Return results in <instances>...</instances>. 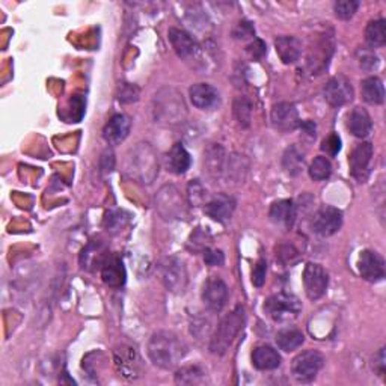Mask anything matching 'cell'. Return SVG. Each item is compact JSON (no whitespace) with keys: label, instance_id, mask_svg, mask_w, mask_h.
Returning <instances> with one entry per match:
<instances>
[{"label":"cell","instance_id":"cell-1","mask_svg":"<svg viewBox=\"0 0 386 386\" xmlns=\"http://www.w3.org/2000/svg\"><path fill=\"white\" fill-rule=\"evenodd\" d=\"M187 353V345L171 331H158L148 341V356L158 368L172 370Z\"/></svg>","mask_w":386,"mask_h":386},{"label":"cell","instance_id":"cell-2","mask_svg":"<svg viewBox=\"0 0 386 386\" xmlns=\"http://www.w3.org/2000/svg\"><path fill=\"white\" fill-rule=\"evenodd\" d=\"M246 312L242 305H237L235 308L226 314L223 319L217 323L216 329L210 338V352L217 356H223L230 350L237 336L244 328Z\"/></svg>","mask_w":386,"mask_h":386},{"label":"cell","instance_id":"cell-3","mask_svg":"<svg viewBox=\"0 0 386 386\" xmlns=\"http://www.w3.org/2000/svg\"><path fill=\"white\" fill-rule=\"evenodd\" d=\"M125 171L142 184H151L158 174V162L153 148L148 144H139L130 150L125 160Z\"/></svg>","mask_w":386,"mask_h":386},{"label":"cell","instance_id":"cell-4","mask_svg":"<svg viewBox=\"0 0 386 386\" xmlns=\"http://www.w3.org/2000/svg\"><path fill=\"white\" fill-rule=\"evenodd\" d=\"M154 116L156 123H165L167 125L183 123L186 116L183 95L178 94L172 88L162 89L154 98Z\"/></svg>","mask_w":386,"mask_h":386},{"label":"cell","instance_id":"cell-5","mask_svg":"<svg viewBox=\"0 0 386 386\" xmlns=\"http://www.w3.org/2000/svg\"><path fill=\"white\" fill-rule=\"evenodd\" d=\"M264 311L276 323H287L298 319L302 311V303L290 293H276L267 298L264 303Z\"/></svg>","mask_w":386,"mask_h":386},{"label":"cell","instance_id":"cell-6","mask_svg":"<svg viewBox=\"0 0 386 386\" xmlns=\"http://www.w3.org/2000/svg\"><path fill=\"white\" fill-rule=\"evenodd\" d=\"M324 358L317 350H305L299 353L291 362L293 378L301 383L312 382L323 367Z\"/></svg>","mask_w":386,"mask_h":386},{"label":"cell","instance_id":"cell-7","mask_svg":"<svg viewBox=\"0 0 386 386\" xmlns=\"http://www.w3.org/2000/svg\"><path fill=\"white\" fill-rule=\"evenodd\" d=\"M156 207L165 219H181L187 216V207L181 193L174 186H165L156 198Z\"/></svg>","mask_w":386,"mask_h":386},{"label":"cell","instance_id":"cell-8","mask_svg":"<svg viewBox=\"0 0 386 386\" xmlns=\"http://www.w3.org/2000/svg\"><path fill=\"white\" fill-rule=\"evenodd\" d=\"M160 276H162V282L170 291L177 293V294H183L186 291L187 282H189V276H187L186 266L181 260L174 259H166L160 264Z\"/></svg>","mask_w":386,"mask_h":386},{"label":"cell","instance_id":"cell-9","mask_svg":"<svg viewBox=\"0 0 386 386\" xmlns=\"http://www.w3.org/2000/svg\"><path fill=\"white\" fill-rule=\"evenodd\" d=\"M329 285V273L317 263H308L303 270V287L310 301L323 298Z\"/></svg>","mask_w":386,"mask_h":386},{"label":"cell","instance_id":"cell-10","mask_svg":"<svg viewBox=\"0 0 386 386\" xmlns=\"http://www.w3.org/2000/svg\"><path fill=\"white\" fill-rule=\"evenodd\" d=\"M343 226V213L335 207L326 205L317 212L311 221V228L322 237H331Z\"/></svg>","mask_w":386,"mask_h":386},{"label":"cell","instance_id":"cell-11","mask_svg":"<svg viewBox=\"0 0 386 386\" xmlns=\"http://www.w3.org/2000/svg\"><path fill=\"white\" fill-rule=\"evenodd\" d=\"M353 86L344 76H335L324 86V100L333 107L349 104L353 100Z\"/></svg>","mask_w":386,"mask_h":386},{"label":"cell","instance_id":"cell-12","mask_svg":"<svg viewBox=\"0 0 386 386\" xmlns=\"http://www.w3.org/2000/svg\"><path fill=\"white\" fill-rule=\"evenodd\" d=\"M272 125L280 132H293L301 125L299 112L293 103L282 102L275 104L270 113Z\"/></svg>","mask_w":386,"mask_h":386},{"label":"cell","instance_id":"cell-13","mask_svg":"<svg viewBox=\"0 0 386 386\" xmlns=\"http://www.w3.org/2000/svg\"><path fill=\"white\" fill-rule=\"evenodd\" d=\"M358 269L362 278L368 282H379L385 278V260L380 254L371 249L361 252Z\"/></svg>","mask_w":386,"mask_h":386},{"label":"cell","instance_id":"cell-14","mask_svg":"<svg viewBox=\"0 0 386 386\" xmlns=\"http://www.w3.org/2000/svg\"><path fill=\"white\" fill-rule=\"evenodd\" d=\"M202 301L210 311H222L226 301H228V287L219 278H210L204 284Z\"/></svg>","mask_w":386,"mask_h":386},{"label":"cell","instance_id":"cell-15","mask_svg":"<svg viewBox=\"0 0 386 386\" xmlns=\"http://www.w3.org/2000/svg\"><path fill=\"white\" fill-rule=\"evenodd\" d=\"M373 145L370 142H362L354 148L353 153L350 154L349 165H350V172L356 178V180L364 181L368 175V167L373 160Z\"/></svg>","mask_w":386,"mask_h":386},{"label":"cell","instance_id":"cell-16","mask_svg":"<svg viewBox=\"0 0 386 386\" xmlns=\"http://www.w3.org/2000/svg\"><path fill=\"white\" fill-rule=\"evenodd\" d=\"M235 210V200L230 195L219 193L213 196L210 201H207L204 205V213L210 216L216 222H226L231 219V216Z\"/></svg>","mask_w":386,"mask_h":386},{"label":"cell","instance_id":"cell-17","mask_svg":"<svg viewBox=\"0 0 386 386\" xmlns=\"http://www.w3.org/2000/svg\"><path fill=\"white\" fill-rule=\"evenodd\" d=\"M191 102L201 111H213L221 104V95L217 89L209 83H196L189 89Z\"/></svg>","mask_w":386,"mask_h":386},{"label":"cell","instance_id":"cell-18","mask_svg":"<svg viewBox=\"0 0 386 386\" xmlns=\"http://www.w3.org/2000/svg\"><path fill=\"white\" fill-rule=\"evenodd\" d=\"M226 153L219 144H212L204 153V171L213 180H219L223 177L226 166Z\"/></svg>","mask_w":386,"mask_h":386},{"label":"cell","instance_id":"cell-19","mask_svg":"<svg viewBox=\"0 0 386 386\" xmlns=\"http://www.w3.org/2000/svg\"><path fill=\"white\" fill-rule=\"evenodd\" d=\"M130 127L132 123L128 120V116L123 113L113 115L103 128L104 141L111 145H120L127 139L128 133H130Z\"/></svg>","mask_w":386,"mask_h":386},{"label":"cell","instance_id":"cell-20","mask_svg":"<svg viewBox=\"0 0 386 386\" xmlns=\"http://www.w3.org/2000/svg\"><path fill=\"white\" fill-rule=\"evenodd\" d=\"M102 280L112 289H121L125 284V269L116 255H107L102 263Z\"/></svg>","mask_w":386,"mask_h":386},{"label":"cell","instance_id":"cell-21","mask_svg":"<svg viewBox=\"0 0 386 386\" xmlns=\"http://www.w3.org/2000/svg\"><path fill=\"white\" fill-rule=\"evenodd\" d=\"M167 38H170L171 46L175 50L177 56L181 59H189L193 57L198 53V44L192 38L191 34H187L183 29L171 27L170 32H167Z\"/></svg>","mask_w":386,"mask_h":386},{"label":"cell","instance_id":"cell-22","mask_svg":"<svg viewBox=\"0 0 386 386\" xmlns=\"http://www.w3.org/2000/svg\"><path fill=\"white\" fill-rule=\"evenodd\" d=\"M275 48L278 53L282 64L291 65L296 64L301 59L302 55V43L299 38L291 35H282L275 39Z\"/></svg>","mask_w":386,"mask_h":386},{"label":"cell","instance_id":"cell-23","mask_svg":"<svg viewBox=\"0 0 386 386\" xmlns=\"http://www.w3.org/2000/svg\"><path fill=\"white\" fill-rule=\"evenodd\" d=\"M252 364L256 370L269 371L281 365V354L269 344L256 345L252 352Z\"/></svg>","mask_w":386,"mask_h":386},{"label":"cell","instance_id":"cell-24","mask_svg":"<svg viewBox=\"0 0 386 386\" xmlns=\"http://www.w3.org/2000/svg\"><path fill=\"white\" fill-rule=\"evenodd\" d=\"M347 128L356 137H367L373 130V120L370 113L362 107H354L347 118Z\"/></svg>","mask_w":386,"mask_h":386},{"label":"cell","instance_id":"cell-25","mask_svg":"<svg viewBox=\"0 0 386 386\" xmlns=\"http://www.w3.org/2000/svg\"><path fill=\"white\" fill-rule=\"evenodd\" d=\"M269 217L273 223L291 226L298 217V205H294L291 200H281L272 204Z\"/></svg>","mask_w":386,"mask_h":386},{"label":"cell","instance_id":"cell-26","mask_svg":"<svg viewBox=\"0 0 386 386\" xmlns=\"http://www.w3.org/2000/svg\"><path fill=\"white\" fill-rule=\"evenodd\" d=\"M191 165H192L191 154L187 153V150L181 144H175L171 148V151L166 156L167 171L175 174V175L186 174L187 170L191 167Z\"/></svg>","mask_w":386,"mask_h":386},{"label":"cell","instance_id":"cell-27","mask_svg":"<svg viewBox=\"0 0 386 386\" xmlns=\"http://www.w3.org/2000/svg\"><path fill=\"white\" fill-rule=\"evenodd\" d=\"M247 170H249V162L244 156L240 154H231L226 158V166H225V172L223 177L226 180L240 184L244 181Z\"/></svg>","mask_w":386,"mask_h":386},{"label":"cell","instance_id":"cell-28","mask_svg":"<svg viewBox=\"0 0 386 386\" xmlns=\"http://www.w3.org/2000/svg\"><path fill=\"white\" fill-rule=\"evenodd\" d=\"M361 94L365 103L379 106L385 102V86L379 77L365 78L361 85Z\"/></svg>","mask_w":386,"mask_h":386},{"label":"cell","instance_id":"cell-29","mask_svg":"<svg viewBox=\"0 0 386 386\" xmlns=\"http://www.w3.org/2000/svg\"><path fill=\"white\" fill-rule=\"evenodd\" d=\"M303 341H305V335L301 331L293 328L282 329L278 332V335H276V344H278V347L281 350L287 353L298 350L303 344Z\"/></svg>","mask_w":386,"mask_h":386},{"label":"cell","instance_id":"cell-30","mask_svg":"<svg viewBox=\"0 0 386 386\" xmlns=\"http://www.w3.org/2000/svg\"><path fill=\"white\" fill-rule=\"evenodd\" d=\"M365 41L373 48H379L386 44V22L383 18L373 20L365 29Z\"/></svg>","mask_w":386,"mask_h":386},{"label":"cell","instance_id":"cell-31","mask_svg":"<svg viewBox=\"0 0 386 386\" xmlns=\"http://www.w3.org/2000/svg\"><path fill=\"white\" fill-rule=\"evenodd\" d=\"M233 112L240 127L247 128L252 121V102L247 97H237L233 104Z\"/></svg>","mask_w":386,"mask_h":386},{"label":"cell","instance_id":"cell-32","mask_svg":"<svg viewBox=\"0 0 386 386\" xmlns=\"http://www.w3.org/2000/svg\"><path fill=\"white\" fill-rule=\"evenodd\" d=\"M205 382V373L196 367V365H189L183 367L175 374V383L178 385H201Z\"/></svg>","mask_w":386,"mask_h":386},{"label":"cell","instance_id":"cell-33","mask_svg":"<svg viewBox=\"0 0 386 386\" xmlns=\"http://www.w3.org/2000/svg\"><path fill=\"white\" fill-rule=\"evenodd\" d=\"M212 242L213 239L209 231H205L204 228H196L192 233L189 242H187V249L193 254H200V252L204 254L207 249H210Z\"/></svg>","mask_w":386,"mask_h":386},{"label":"cell","instance_id":"cell-34","mask_svg":"<svg viewBox=\"0 0 386 386\" xmlns=\"http://www.w3.org/2000/svg\"><path fill=\"white\" fill-rule=\"evenodd\" d=\"M308 171H310V177L314 181H323V180H328V178L331 177L332 165H331L328 157L319 156L314 158Z\"/></svg>","mask_w":386,"mask_h":386},{"label":"cell","instance_id":"cell-35","mask_svg":"<svg viewBox=\"0 0 386 386\" xmlns=\"http://www.w3.org/2000/svg\"><path fill=\"white\" fill-rule=\"evenodd\" d=\"M282 166H284L285 172L290 174V175H298L302 171L303 156L299 153L298 148L291 146V148H289V150H287L284 153Z\"/></svg>","mask_w":386,"mask_h":386},{"label":"cell","instance_id":"cell-36","mask_svg":"<svg viewBox=\"0 0 386 386\" xmlns=\"http://www.w3.org/2000/svg\"><path fill=\"white\" fill-rule=\"evenodd\" d=\"M187 195H189V201L193 207H200L207 204V198H209V193H207L205 187L198 181L193 180L187 186Z\"/></svg>","mask_w":386,"mask_h":386},{"label":"cell","instance_id":"cell-37","mask_svg":"<svg viewBox=\"0 0 386 386\" xmlns=\"http://www.w3.org/2000/svg\"><path fill=\"white\" fill-rule=\"evenodd\" d=\"M359 8L358 0H338L333 4L335 15L341 20H350Z\"/></svg>","mask_w":386,"mask_h":386},{"label":"cell","instance_id":"cell-38","mask_svg":"<svg viewBox=\"0 0 386 386\" xmlns=\"http://www.w3.org/2000/svg\"><path fill=\"white\" fill-rule=\"evenodd\" d=\"M127 219H128V217H124L123 212L111 210L109 213H106L104 226L107 228V231L116 233V231H120L123 226L127 223Z\"/></svg>","mask_w":386,"mask_h":386},{"label":"cell","instance_id":"cell-39","mask_svg":"<svg viewBox=\"0 0 386 386\" xmlns=\"http://www.w3.org/2000/svg\"><path fill=\"white\" fill-rule=\"evenodd\" d=\"M141 89L132 83H121L118 88V100L121 103H135L139 100Z\"/></svg>","mask_w":386,"mask_h":386},{"label":"cell","instance_id":"cell-40","mask_svg":"<svg viewBox=\"0 0 386 386\" xmlns=\"http://www.w3.org/2000/svg\"><path fill=\"white\" fill-rule=\"evenodd\" d=\"M322 151H324L328 156L331 157H335L336 154H338L341 151V139L338 135H329L326 139L322 142Z\"/></svg>","mask_w":386,"mask_h":386},{"label":"cell","instance_id":"cell-41","mask_svg":"<svg viewBox=\"0 0 386 386\" xmlns=\"http://www.w3.org/2000/svg\"><path fill=\"white\" fill-rule=\"evenodd\" d=\"M266 272H267V263L264 259H260L256 261L254 270H252V284L255 287H263L266 281Z\"/></svg>","mask_w":386,"mask_h":386},{"label":"cell","instance_id":"cell-42","mask_svg":"<svg viewBox=\"0 0 386 386\" xmlns=\"http://www.w3.org/2000/svg\"><path fill=\"white\" fill-rule=\"evenodd\" d=\"M233 36L235 39L252 38V36H255V29H254L252 23H249V22H240L239 25L235 26L234 32H233Z\"/></svg>","mask_w":386,"mask_h":386},{"label":"cell","instance_id":"cell-43","mask_svg":"<svg viewBox=\"0 0 386 386\" xmlns=\"http://www.w3.org/2000/svg\"><path fill=\"white\" fill-rule=\"evenodd\" d=\"M204 261L209 266H222L225 263L223 252L219 249H207L204 252Z\"/></svg>","mask_w":386,"mask_h":386},{"label":"cell","instance_id":"cell-44","mask_svg":"<svg viewBox=\"0 0 386 386\" xmlns=\"http://www.w3.org/2000/svg\"><path fill=\"white\" fill-rule=\"evenodd\" d=\"M246 50L252 59H261L266 55L267 48H266V44L261 41V39H254V43H251L249 46H247Z\"/></svg>","mask_w":386,"mask_h":386},{"label":"cell","instance_id":"cell-45","mask_svg":"<svg viewBox=\"0 0 386 386\" xmlns=\"http://www.w3.org/2000/svg\"><path fill=\"white\" fill-rule=\"evenodd\" d=\"M276 256L282 261V263H293V260L298 259V252H296L291 246H281L278 249V254Z\"/></svg>","mask_w":386,"mask_h":386},{"label":"cell","instance_id":"cell-46","mask_svg":"<svg viewBox=\"0 0 386 386\" xmlns=\"http://www.w3.org/2000/svg\"><path fill=\"white\" fill-rule=\"evenodd\" d=\"M367 62H370V68H375V67H378V64H379L378 57H375L373 53H364V56L361 57V67L365 68Z\"/></svg>","mask_w":386,"mask_h":386},{"label":"cell","instance_id":"cell-47","mask_svg":"<svg viewBox=\"0 0 386 386\" xmlns=\"http://www.w3.org/2000/svg\"><path fill=\"white\" fill-rule=\"evenodd\" d=\"M378 358H379V362H378V365H379V373L383 374V371H385V349H380V352H379V354H378Z\"/></svg>","mask_w":386,"mask_h":386}]
</instances>
